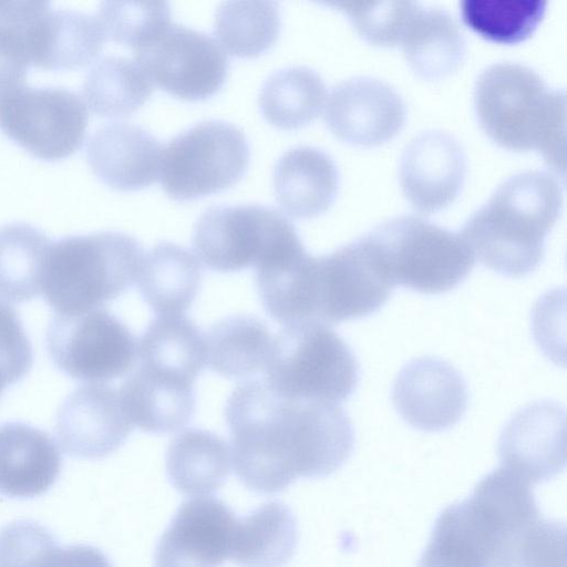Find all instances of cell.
<instances>
[{
    "label": "cell",
    "mask_w": 567,
    "mask_h": 567,
    "mask_svg": "<svg viewBox=\"0 0 567 567\" xmlns=\"http://www.w3.org/2000/svg\"><path fill=\"white\" fill-rule=\"evenodd\" d=\"M393 288L361 236L330 254L309 257L302 279L303 319L339 323L369 317L384 306Z\"/></svg>",
    "instance_id": "30bf717a"
},
{
    "label": "cell",
    "mask_w": 567,
    "mask_h": 567,
    "mask_svg": "<svg viewBox=\"0 0 567 567\" xmlns=\"http://www.w3.org/2000/svg\"><path fill=\"white\" fill-rule=\"evenodd\" d=\"M131 423L152 434L185 426L195 413L194 384L138 367L120 390Z\"/></svg>",
    "instance_id": "cb8c5ba5"
},
{
    "label": "cell",
    "mask_w": 567,
    "mask_h": 567,
    "mask_svg": "<svg viewBox=\"0 0 567 567\" xmlns=\"http://www.w3.org/2000/svg\"><path fill=\"white\" fill-rule=\"evenodd\" d=\"M280 25L275 1H224L215 12L214 33L231 55L252 58L272 47Z\"/></svg>",
    "instance_id": "e575fe53"
},
{
    "label": "cell",
    "mask_w": 567,
    "mask_h": 567,
    "mask_svg": "<svg viewBox=\"0 0 567 567\" xmlns=\"http://www.w3.org/2000/svg\"><path fill=\"white\" fill-rule=\"evenodd\" d=\"M106 40L97 17L51 8L42 1L27 35L30 62L51 70L74 69L91 62Z\"/></svg>",
    "instance_id": "44dd1931"
},
{
    "label": "cell",
    "mask_w": 567,
    "mask_h": 567,
    "mask_svg": "<svg viewBox=\"0 0 567 567\" xmlns=\"http://www.w3.org/2000/svg\"><path fill=\"white\" fill-rule=\"evenodd\" d=\"M339 172L321 148L300 145L286 151L274 167V189L282 209L296 218L326 212L336 198Z\"/></svg>",
    "instance_id": "603a6c76"
},
{
    "label": "cell",
    "mask_w": 567,
    "mask_h": 567,
    "mask_svg": "<svg viewBox=\"0 0 567 567\" xmlns=\"http://www.w3.org/2000/svg\"><path fill=\"white\" fill-rule=\"evenodd\" d=\"M466 173L460 142L440 130L415 135L404 147L399 166L400 184L410 204L421 213L447 206L458 194Z\"/></svg>",
    "instance_id": "d6986e66"
},
{
    "label": "cell",
    "mask_w": 567,
    "mask_h": 567,
    "mask_svg": "<svg viewBox=\"0 0 567 567\" xmlns=\"http://www.w3.org/2000/svg\"><path fill=\"white\" fill-rule=\"evenodd\" d=\"M143 248L122 231L73 235L51 244L42 292L55 315L99 309L136 280Z\"/></svg>",
    "instance_id": "5b68a950"
},
{
    "label": "cell",
    "mask_w": 567,
    "mask_h": 567,
    "mask_svg": "<svg viewBox=\"0 0 567 567\" xmlns=\"http://www.w3.org/2000/svg\"><path fill=\"white\" fill-rule=\"evenodd\" d=\"M392 402L412 427L440 432L463 417L468 391L463 375L449 362L423 357L402 367L392 385Z\"/></svg>",
    "instance_id": "2e32d148"
},
{
    "label": "cell",
    "mask_w": 567,
    "mask_h": 567,
    "mask_svg": "<svg viewBox=\"0 0 567 567\" xmlns=\"http://www.w3.org/2000/svg\"><path fill=\"white\" fill-rule=\"evenodd\" d=\"M497 452L501 466L529 485L551 480L566 464L565 408L553 400L522 408L503 427Z\"/></svg>",
    "instance_id": "5bb4252c"
},
{
    "label": "cell",
    "mask_w": 567,
    "mask_h": 567,
    "mask_svg": "<svg viewBox=\"0 0 567 567\" xmlns=\"http://www.w3.org/2000/svg\"><path fill=\"white\" fill-rule=\"evenodd\" d=\"M563 187L540 169L515 173L464 223L462 237L474 257L497 274L522 278L545 256V239L563 207Z\"/></svg>",
    "instance_id": "3957f363"
},
{
    "label": "cell",
    "mask_w": 567,
    "mask_h": 567,
    "mask_svg": "<svg viewBox=\"0 0 567 567\" xmlns=\"http://www.w3.org/2000/svg\"><path fill=\"white\" fill-rule=\"evenodd\" d=\"M225 419L234 471L259 494L282 492L299 477H327L354 447L351 420L338 403L286 399L257 380L231 392Z\"/></svg>",
    "instance_id": "6da1fadb"
},
{
    "label": "cell",
    "mask_w": 567,
    "mask_h": 567,
    "mask_svg": "<svg viewBox=\"0 0 567 567\" xmlns=\"http://www.w3.org/2000/svg\"><path fill=\"white\" fill-rule=\"evenodd\" d=\"M141 296L158 316H182L202 281L197 258L185 247L163 240L143 255L136 277Z\"/></svg>",
    "instance_id": "d4e9b609"
},
{
    "label": "cell",
    "mask_w": 567,
    "mask_h": 567,
    "mask_svg": "<svg viewBox=\"0 0 567 567\" xmlns=\"http://www.w3.org/2000/svg\"><path fill=\"white\" fill-rule=\"evenodd\" d=\"M320 3L343 11L368 41L380 45H394L400 43L409 17L417 2L326 0Z\"/></svg>",
    "instance_id": "f35d334b"
},
{
    "label": "cell",
    "mask_w": 567,
    "mask_h": 567,
    "mask_svg": "<svg viewBox=\"0 0 567 567\" xmlns=\"http://www.w3.org/2000/svg\"><path fill=\"white\" fill-rule=\"evenodd\" d=\"M40 1H0V96L23 85L28 28Z\"/></svg>",
    "instance_id": "74e56055"
},
{
    "label": "cell",
    "mask_w": 567,
    "mask_h": 567,
    "mask_svg": "<svg viewBox=\"0 0 567 567\" xmlns=\"http://www.w3.org/2000/svg\"><path fill=\"white\" fill-rule=\"evenodd\" d=\"M237 519L219 498L184 502L156 545L154 567H221L230 555Z\"/></svg>",
    "instance_id": "9a60e30c"
},
{
    "label": "cell",
    "mask_w": 567,
    "mask_h": 567,
    "mask_svg": "<svg viewBox=\"0 0 567 567\" xmlns=\"http://www.w3.org/2000/svg\"><path fill=\"white\" fill-rule=\"evenodd\" d=\"M230 451L225 440L206 430L178 433L166 452V474L184 495L205 496L219 489L230 471Z\"/></svg>",
    "instance_id": "f1b7e54d"
},
{
    "label": "cell",
    "mask_w": 567,
    "mask_h": 567,
    "mask_svg": "<svg viewBox=\"0 0 567 567\" xmlns=\"http://www.w3.org/2000/svg\"><path fill=\"white\" fill-rule=\"evenodd\" d=\"M249 158V143L239 127L223 120H205L167 142L158 177L173 199H195L238 182Z\"/></svg>",
    "instance_id": "9c48e42d"
},
{
    "label": "cell",
    "mask_w": 567,
    "mask_h": 567,
    "mask_svg": "<svg viewBox=\"0 0 567 567\" xmlns=\"http://www.w3.org/2000/svg\"><path fill=\"white\" fill-rule=\"evenodd\" d=\"M326 93V84L318 72L293 65L277 70L265 80L258 94V105L269 123L292 130L319 115Z\"/></svg>",
    "instance_id": "d6a6232c"
},
{
    "label": "cell",
    "mask_w": 567,
    "mask_h": 567,
    "mask_svg": "<svg viewBox=\"0 0 567 567\" xmlns=\"http://www.w3.org/2000/svg\"><path fill=\"white\" fill-rule=\"evenodd\" d=\"M140 365L194 384L206 362L205 336L189 318L158 316L137 341Z\"/></svg>",
    "instance_id": "4316f807"
},
{
    "label": "cell",
    "mask_w": 567,
    "mask_h": 567,
    "mask_svg": "<svg viewBox=\"0 0 567 567\" xmlns=\"http://www.w3.org/2000/svg\"><path fill=\"white\" fill-rule=\"evenodd\" d=\"M481 126L499 145L536 150L564 177L565 91L547 85L528 65L501 61L486 66L474 86Z\"/></svg>",
    "instance_id": "277c9868"
},
{
    "label": "cell",
    "mask_w": 567,
    "mask_h": 567,
    "mask_svg": "<svg viewBox=\"0 0 567 567\" xmlns=\"http://www.w3.org/2000/svg\"><path fill=\"white\" fill-rule=\"evenodd\" d=\"M546 0H463L464 22L483 37L502 43L524 40L546 12Z\"/></svg>",
    "instance_id": "d590c367"
},
{
    "label": "cell",
    "mask_w": 567,
    "mask_h": 567,
    "mask_svg": "<svg viewBox=\"0 0 567 567\" xmlns=\"http://www.w3.org/2000/svg\"><path fill=\"white\" fill-rule=\"evenodd\" d=\"M8 385H10L9 381L7 380V378H6L4 373L2 372V370L0 369V393Z\"/></svg>",
    "instance_id": "b9f144b4"
},
{
    "label": "cell",
    "mask_w": 567,
    "mask_h": 567,
    "mask_svg": "<svg viewBox=\"0 0 567 567\" xmlns=\"http://www.w3.org/2000/svg\"><path fill=\"white\" fill-rule=\"evenodd\" d=\"M406 107L401 94L386 81L353 76L337 83L326 104L324 121L341 140L377 145L403 126Z\"/></svg>",
    "instance_id": "e0dca14e"
},
{
    "label": "cell",
    "mask_w": 567,
    "mask_h": 567,
    "mask_svg": "<svg viewBox=\"0 0 567 567\" xmlns=\"http://www.w3.org/2000/svg\"><path fill=\"white\" fill-rule=\"evenodd\" d=\"M400 43L411 66L426 78H441L457 68L465 39L454 17L441 7L413 9Z\"/></svg>",
    "instance_id": "83f0119b"
},
{
    "label": "cell",
    "mask_w": 567,
    "mask_h": 567,
    "mask_svg": "<svg viewBox=\"0 0 567 567\" xmlns=\"http://www.w3.org/2000/svg\"><path fill=\"white\" fill-rule=\"evenodd\" d=\"M192 241L199 260L218 272L257 268L303 246L280 210L257 203L207 207L194 225Z\"/></svg>",
    "instance_id": "ba28073f"
},
{
    "label": "cell",
    "mask_w": 567,
    "mask_h": 567,
    "mask_svg": "<svg viewBox=\"0 0 567 567\" xmlns=\"http://www.w3.org/2000/svg\"><path fill=\"white\" fill-rule=\"evenodd\" d=\"M297 543L293 513L282 502L270 501L237 519L229 558L239 567H285Z\"/></svg>",
    "instance_id": "484cf974"
},
{
    "label": "cell",
    "mask_w": 567,
    "mask_h": 567,
    "mask_svg": "<svg viewBox=\"0 0 567 567\" xmlns=\"http://www.w3.org/2000/svg\"><path fill=\"white\" fill-rule=\"evenodd\" d=\"M61 466L60 450L48 433L21 422L0 424V494L39 496L56 482Z\"/></svg>",
    "instance_id": "7402d4cb"
},
{
    "label": "cell",
    "mask_w": 567,
    "mask_h": 567,
    "mask_svg": "<svg viewBox=\"0 0 567 567\" xmlns=\"http://www.w3.org/2000/svg\"><path fill=\"white\" fill-rule=\"evenodd\" d=\"M87 121L85 103L66 87L23 84L0 96V128L43 159L74 153L85 137Z\"/></svg>",
    "instance_id": "8fae6325"
},
{
    "label": "cell",
    "mask_w": 567,
    "mask_h": 567,
    "mask_svg": "<svg viewBox=\"0 0 567 567\" xmlns=\"http://www.w3.org/2000/svg\"><path fill=\"white\" fill-rule=\"evenodd\" d=\"M136 338L106 309L55 315L47 331L54 364L73 379L111 381L126 374L137 355Z\"/></svg>",
    "instance_id": "7c38bea8"
},
{
    "label": "cell",
    "mask_w": 567,
    "mask_h": 567,
    "mask_svg": "<svg viewBox=\"0 0 567 567\" xmlns=\"http://www.w3.org/2000/svg\"><path fill=\"white\" fill-rule=\"evenodd\" d=\"M362 238L393 287L399 285L424 295L453 290L475 264L460 233L415 215L390 218Z\"/></svg>",
    "instance_id": "8992f818"
},
{
    "label": "cell",
    "mask_w": 567,
    "mask_h": 567,
    "mask_svg": "<svg viewBox=\"0 0 567 567\" xmlns=\"http://www.w3.org/2000/svg\"><path fill=\"white\" fill-rule=\"evenodd\" d=\"M96 17L106 38L133 51L172 22L167 1H103Z\"/></svg>",
    "instance_id": "8d00e7d4"
},
{
    "label": "cell",
    "mask_w": 567,
    "mask_h": 567,
    "mask_svg": "<svg viewBox=\"0 0 567 567\" xmlns=\"http://www.w3.org/2000/svg\"><path fill=\"white\" fill-rule=\"evenodd\" d=\"M542 517L530 485L498 467L437 516L417 567H520Z\"/></svg>",
    "instance_id": "7a4b0ae2"
},
{
    "label": "cell",
    "mask_w": 567,
    "mask_h": 567,
    "mask_svg": "<svg viewBox=\"0 0 567 567\" xmlns=\"http://www.w3.org/2000/svg\"><path fill=\"white\" fill-rule=\"evenodd\" d=\"M566 527L543 516L524 546L520 567H565Z\"/></svg>",
    "instance_id": "60d3db41"
},
{
    "label": "cell",
    "mask_w": 567,
    "mask_h": 567,
    "mask_svg": "<svg viewBox=\"0 0 567 567\" xmlns=\"http://www.w3.org/2000/svg\"><path fill=\"white\" fill-rule=\"evenodd\" d=\"M32 361V347L16 310L0 301V369L9 384L28 374Z\"/></svg>",
    "instance_id": "ab89813d"
},
{
    "label": "cell",
    "mask_w": 567,
    "mask_h": 567,
    "mask_svg": "<svg viewBox=\"0 0 567 567\" xmlns=\"http://www.w3.org/2000/svg\"><path fill=\"white\" fill-rule=\"evenodd\" d=\"M265 374V383L279 396L338 403L355 391L360 365L333 329L306 320L287 324L272 339Z\"/></svg>",
    "instance_id": "52a82bcc"
},
{
    "label": "cell",
    "mask_w": 567,
    "mask_h": 567,
    "mask_svg": "<svg viewBox=\"0 0 567 567\" xmlns=\"http://www.w3.org/2000/svg\"><path fill=\"white\" fill-rule=\"evenodd\" d=\"M120 391L101 383L74 390L58 411L55 432L70 455L97 460L120 449L132 432Z\"/></svg>",
    "instance_id": "ac0fdd59"
},
{
    "label": "cell",
    "mask_w": 567,
    "mask_h": 567,
    "mask_svg": "<svg viewBox=\"0 0 567 567\" xmlns=\"http://www.w3.org/2000/svg\"><path fill=\"white\" fill-rule=\"evenodd\" d=\"M162 145L148 130L128 122H112L96 128L86 144L87 162L106 185L135 190L159 176Z\"/></svg>",
    "instance_id": "ffe728a7"
},
{
    "label": "cell",
    "mask_w": 567,
    "mask_h": 567,
    "mask_svg": "<svg viewBox=\"0 0 567 567\" xmlns=\"http://www.w3.org/2000/svg\"><path fill=\"white\" fill-rule=\"evenodd\" d=\"M272 336L257 317L234 315L213 324L205 336L206 362L216 373L245 379L265 369Z\"/></svg>",
    "instance_id": "f546056e"
},
{
    "label": "cell",
    "mask_w": 567,
    "mask_h": 567,
    "mask_svg": "<svg viewBox=\"0 0 567 567\" xmlns=\"http://www.w3.org/2000/svg\"><path fill=\"white\" fill-rule=\"evenodd\" d=\"M150 81L183 100H205L225 83L229 62L219 43L194 28L169 23L133 51Z\"/></svg>",
    "instance_id": "4fadbf2b"
},
{
    "label": "cell",
    "mask_w": 567,
    "mask_h": 567,
    "mask_svg": "<svg viewBox=\"0 0 567 567\" xmlns=\"http://www.w3.org/2000/svg\"><path fill=\"white\" fill-rule=\"evenodd\" d=\"M0 567L113 566L96 547L60 546L47 527L32 520H18L0 529Z\"/></svg>",
    "instance_id": "4dcf8cb0"
},
{
    "label": "cell",
    "mask_w": 567,
    "mask_h": 567,
    "mask_svg": "<svg viewBox=\"0 0 567 567\" xmlns=\"http://www.w3.org/2000/svg\"><path fill=\"white\" fill-rule=\"evenodd\" d=\"M82 91L95 114L121 117L142 106L151 96L153 86L135 61L121 55H106L91 66Z\"/></svg>",
    "instance_id": "836d02e7"
},
{
    "label": "cell",
    "mask_w": 567,
    "mask_h": 567,
    "mask_svg": "<svg viewBox=\"0 0 567 567\" xmlns=\"http://www.w3.org/2000/svg\"><path fill=\"white\" fill-rule=\"evenodd\" d=\"M51 244L43 231L28 223L0 226V299L19 303L42 291Z\"/></svg>",
    "instance_id": "1f68e13d"
}]
</instances>
